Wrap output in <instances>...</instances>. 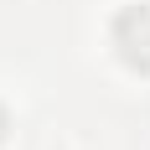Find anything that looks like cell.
I'll list each match as a JSON object with an SVG mask.
<instances>
[{
  "mask_svg": "<svg viewBox=\"0 0 150 150\" xmlns=\"http://www.w3.org/2000/svg\"><path fill=\"white\" fill-rule=\"evenodd\" d=\"M5 129H11V119H5V109H0V140H5Z\"/></svg>",
  "mask_w": 150,
  "mask_h": 150,
  "instance_id": "2",
  "label": "cell"
},
{
  "mask_svg": "<svg viewBox=\"0 0 150 150\" xmlns=\"http://www.w3.org/2000/svg\"><path fill=\"white\" fill-rule=\"evenodd\" d=\"M114 47H119L124 67L150 73V5H129V11H119V21H114Z\"/></svg>",
  "mask_w": 150,
  "mask_h": 150,
  "instance_id": "1",
  "label": "cell"
}]
</instances>
